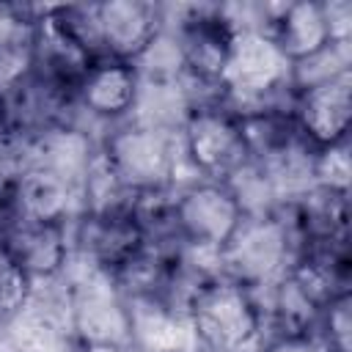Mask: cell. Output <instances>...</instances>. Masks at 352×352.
<instances>
[{
  "instance_id": "1",
  "label": "cell",
  "mask_w": 352,
  "mask_h": 352,
  "mask_svg": "<svg viewBox=\"0 0 352 352\" xmlns=\"http://www.w3.org/2000/svg\"><path fill=\"white\" fill-rule=\"evenodd\" d=\"M184 316L198 352H256L264 341L258 286H248L226 272L206 275L195 286Z\"/></svg>"
},
{
  "instance_id": "2",
  "label": "cell",
  "mask_w": 352,
  "mask_h": 352,
  "mask_svg": "<svg viewBox=\"0 0 352 352\" xmlns=\"http://www.w3.org/2000/svg\"><path fill=\"white\" fill-rule=\"evenodd\" d=\"M165 28L173 33L179 44L182 77L201 82H226V69L234 52V41L239 36V28L228 6H165Z\"/></svg>"
},
{
  "instance_id": "3",
  "label": "cell",
  "mask_w": 352,
  "mask_h": 352,
  "mask_svg": "<svg viewBox=\"0 0 352 352\" xmlns=\"http://www.w3.org/2000/svg\"><path fill=\"white\" fill-rule=\"evenodd\" d=\"M179 146L187 168L204 182H231L250 165L239 116L228 104L187 110L179 126Z\"/></svg>"
},
{
  "instance_id": "4",
  "label": "cell",
  "mask_w": 352,
  "mask_h": 352,
  "mask_svg": "<svg viewBox=\"0 0 352 352\" xmlns=\"http://www.w3.org/2000/svg\"><path fill=\"white\" fill-rule=\"evenodd\" d=\"M176 226L190 248L223 253L228 239L248 217L228 182H190L173 190Z\"/></svg>"
},
{
  "instance_id": "5",
  "label": "cell",
  "mask_w": 352,
  "mask_h": 352,
  "mask_svg": "<svg viewBox=\"0 0 352 352\" xmlns=\"http://www.w3.org/2000/svg\"><path fill=\"white\" fill-rule=\"evenodd\" d=\"M138 94H140V72L132 60H118L107 55L94 58L74 91L80 129H85L99 140V135L107 126L132 118Z\"/></svg>"
},
{
  "instance_id": "6",
  "label": "cell",
  "mask_w": 352,
  "mask_h": 352,
  "mask_svg": "<svg viewBox=\"0 0 352 352\" xmlns=\"http://www.w3.org/2000/svg\"><path fill=\"white\" fill-rule=\"evenodd\" d=\"M69 239L72 258L104 278H113L146 248L132 212H80L69 223Z\"/></svg>"
},
{
  "instance_id": "7",
  "label": "cell",
  "mask_w": 352,
  "mask_h": 352,
  "mask_svg": "<svg viewBox=\"0 0 352 352\" xmlns=\"http://www.w3.org/2000/svg\"><path fill=\"white\" fill-rule=\"evenodd\" d=\"M0 253L33 283L63 275L72 258L69 223L33 220L6 212L0 217Z\"/></svg>"
},
{
  "instance_id": "8",
  "label": "cell",
  "mask_w": 352,
  "mask_h": 352,
  "mask_svg": "<svg viewBox=\"0 0 352 352\" xmlns=\"http://www.w3.org/2000/svg\"><path fill=\"white\" fill-rule=\"evenodd\" d=\"M292 113L316 148L346 140L352 124V72L294 91Z\"/></svg>"
},
{
  "instance_id": "9",
  "label": "cell",
  "mask_w": 352,
  "mask_h": 352,
  "mask_svg": "<svg viewBox=\"0 0 352 352\" xmlns=\"http://www.w3.org/2000/svg\"><path fill=\"white\" fill-rule=\"evenodd\" d=\"M96 25L102 52L118 60H138L140 52L165 28V6L143 0H107L96 3Z\"/></svg>"
},
{
  "instance_id": "10",
  "label": "cell",
  "mask_w": 352,
  "mask_h": 352,
  "mask_svg": "<svg viewBox=\"0 0 352 352\" xmlns=\"http://www.w3.org/2000/svg\"><path fill=\"white\" fill-rule=\"evenodd\" d=\"M311 179L319 187L349 192V138L333 146H322L314 154Z\"/></svg>"
},
{
  "instance_id": "11",
  "label": "cell",
  "mask_w": 352,
  "mask_h": 352,
  "mask_svg": "<svg viewBox=\"0 0 352 352\" xmlns=\"http://www.w3.org/2000/svg\"><path fill=\"white\" fill-rule=\"evenodd\" d=\"M256 352H330V349H327V344H324L316 333H308V336L270 338V341H264Z\"/></svg>"
},
{
  "instance_id": "12",
  "label": "cell",
  "mask_w": 352,
  "mask_h": 352,
  "mask_svg": "<svg viewBox=\"0 0 352 352\" xmlns=\"http://www.w3.org/2000/svg\"><path fill=\"white\" fill-rule=\"evenodd\" d=\"M69 352H138L129 341H99V338H72Z\"/></svg>"
},
{
  "instance_id": "13",
  "label": "cell",
  "mask_w": 352,
  "mask_h": 352,
  "mask_svg": "<svg viewBox=\"0 0 352 352\" xmlns=\"http://www.w3.org/2000/svg\"><path fill=\"white\" fill-rule=\"evenodd\" d=\"M0 217H3V198H0Z\"/></svg>"
}]
</instances>
